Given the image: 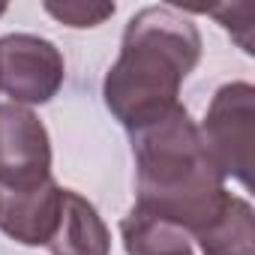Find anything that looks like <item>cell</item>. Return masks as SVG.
I'll use <instances>...</instances> for the list:
<instances>
[{"instance_id": "obj_3", "label": "cell", "mask_w": 255, "mask_h": 255, "mask_svg": "<svg viewBox=\"0 0 255 255\" xmlns=\"http://www.w3.org/2000/svg\"><path fill=\"white\" fill-rule=\"evenodd\" d=\"M204 150L222 177L252 186V141H255V87L249 81L222 84L198 126Z\"/></svg>"}, {"instance_id": "obj_4", "label": "cell", "mask_w": 255, "mask_h": 255, "mask_svg": "<svg viewBox=\"0 0 255 255\" xmlns=\"http://www.w3.org/2000/svg\"><path fill=\"white\" fill-rule=\"evenodd\" d=\"M66 78V63L60 48L36 33H6L0 36V90L15 105H45L51 102Z\"/></svg>"}, {"instance_id": "obj_12", "label": "cell", "mask_w": 255, "mask_h": 255, "mask_svg": "<svg viewBox=\"0 0 255 255\" xmlns=\"http://www.w3.org/2000/svg\"><path fill=\"white\" fill-rule=\"evenodd\" d=\"M3 12H6V3H0V15H3Z\"/></svg>"}, {"instance_id": "obj_11", "label": "cell", "mask_w": 255, "mask_h": 255, "mask_svg": "<svg viewBox=\"0 0 255 255\" xmlns=\"http://www.w3.org/2000/svg\"><path fill=\"white\" fill-rule=\"evenodd\" d=\"M234 39H237V45L246 51V54H252L255 48H252V6H246V3H240V9L237 6H213V9H207Z\"/></svg>"}, {"instance_id": "obj_9", "label": "cell", "mask_w": 255, "mask_h": 255, "mask_svg": "<svg viewBox=\"0 0 255 255\" xmlns=\"http://www.w3.org/2000/svg\"><path fill=\"white\" fill-rule=\"evenodd\" d=\"M120 240L126 255H195L192 237L180 225L135 204L120 219Z\"/></svg>"}, {"instance_id": "obj_7", "label": "cell", "mask_w": 255, "mask_h": 255, "mask_svg": "<svg viewBox=\"0 0 255 255\" xmlns=\"http://www.w3.org/2000/svg\"><path fill=\"white\" fill-rule=\"evenodd\" d=\"M48 249L51 255H108L111 252L108 225L102 222L99 210L75 189H63L60 219Z\"/></svg>"}, {"instance_id": "obj_1", "label": "cell", "mask_w": 255, "mask_h": 255, "mask_svg": "<svg viewBox=\"0 0 255 255\" xmlns=\"http://www.w3.org/2000/svg\"><path fill=\"white\" fill-rule=\"evenodd\" d=\"M201 60V33L174 6H144L129 18L120 54L105 72L102 99L123 129L138 132L177 105Z\"/></svg>"}, {"instance_id": "obj_2", "label": "cell", "mask_w": 255, "mask_h": 255, "mask_svg": "<svg viewBox=\"0 0 255 255\" xmlns=\"http://www.w3.org/2000/svg\"><path fill=\"white\" fill-rule=\"evenodd\" d=\"M132 156L138 186L135 207L180 225L186 234L210 222L228 195L225 177L204 150L198 123L180 102L132 132Z\"/></svg>"}, {"instance_id": "obj_10", "label": "cell", "mask_w": 255, "mask_h": 255, "mask_svg": "<svg viewBox=\"0 0 255 255\" xmlns=\"http://www.w3.org/2000/svg\"><path fill=\"white\" fill-rule=\"evenodd\" d=\"M42 9L57 18L66 27L84 30V27H99L102 21H108L117 6L114 3H99V0H45Z\"/></svg>"}, {"instance_id": "obj_6", "label": "cell", "mask_w": 255, "mask_h": 255, "mask_svg": "<svg viewBox=\"0 0 255 255\" xmlns=\"http://www.w3.org/2000/svg\"><path fill=\"white\" fill-rule=\"evenodd\" d=\"M63 189L48 177L30 189H0V231L21 246H48L60 219Z\"/></svg>"}, {"instance_id": "obj_8", "label": "cell", "mask_w": 255, "mask_h": 255, "mask_svg": "<svg viewBox=\"0 0 255 255\" xmlns=\"http://www.w3.org/2000/svg\"><path fill=\"white\" fill-rule=\"evenodd\" d=\"M204 255H255V210L240 195H225L222 207L189 234Z\"/></svg>"}, {"instance_id": "obj_5", "label": "cell", "mask_w": 255, "mask_h": 255, "mask_svg": "<svg viewBox=\"0 0 255 255\" xmlns=\"http://www.w3.org/2000/svg\"><path fill=\"white\" fill-rule=\"evenodd\" d=\"M51 177V138L33 108L0 102V189H30Z\"/></svg>"}]
</instances>
